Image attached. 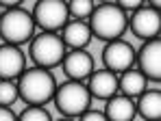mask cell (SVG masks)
Instances as JSON below:
<instances>
[{
	"instance_id": "cell-24",
	"label": "cell",
	"mask_w": 161,
	"mask_h": 121,
	"mask_svg": "<svg viewBox=\"0 0 161 121\" xmlns=\"http://www.w3.org/2000/svg\"><path fill=\"white\" fill-rule=\"evenodd\" d=\"M148 2V7H153V9H159L161 7V0H146Z\"/></svg>"
},
{
	"instance_id": "cell-25",
	"label": "cell",
	"mask_w": 161,
	"mask_h": 121,
	"mask_svg": "<svg viewBox=\"0 0 161 121\" xmlns=\"http://www.w3.org/2000/svg\"><path fill=\"white\" fill-rule=\"evenodd\" d=\"M57 121H74L72 117H61V119H57Z\"/></svg>"
},
{
	"instance_id": "cell-8",
	"label": "cell",
	"mask_w": 161,
	"mask_h": 121,
	"mask_svg": "<svg viewBox=\"0 0 161 121\" xmlns=\"http://www.w3.org/2000/svg\"><path fill=\"white\" fill-rule=\"evenodd\" d=\"M103 63H105V69L113 73L126 72L135 65V48L124 39L107 41V46L103 50Z\"/></svg>"
},
{
	"instance_id": "cell-6",
	"label": "cell",
	"mask_w": 161,
	"mask_h": 121,
	"mask_svg": "<svg viewBox=\"0 0 161 121\" xmlns=\"http://www.w3.org/2000/svg\"><path fill=\"white\" fill-rule=\"evenodd\" d=\"M35 28H42V33H59L65 22H70L68 2L65 0H37L31 13Z\"/></svg>"
},
{
	"instance_id": "cell-9",
	"label": "cell",
	"mask_w": 161,
	"mask_h": 121,
	"mask_svg": "<svg viewBox=\"0 0 161 121\" xmlns=\"http://www.w3.org/2000/svg\"><path fill=\"white\" fill-rule=\"evenodd\" d=\"M135 63H137V72L146 80L159 82L161 80V41L159 39L146 41L139 48V52H135Z\"/></svg>"
},
{
	"instance_id": "cell-26",
	"label": "cell",
	"mask_w": 161,
	"mask_h": 121,
	"mask_svg": "<svg viewBox=\"0 0 161 121\" xmlns=\"http://www.w3.org/2000/svg\"><path fill=\"white\" fill-rule=\"evenodd\" d=\"M100 2H109V0H100Z\"/></svg>"
},
{
	"instance_id": "cell-1",
	"label": "cell",
	"mask_w": 161,
	"mask_h": 121,
	"mask_svg": "<svg viewBox=\"0 0 161 121\" xmlns=\"http://www.w3.org/2000/svg\"><path fill=\"white\" fill-rule=\"evenodd\" d=\"M18 97L24 99L28 106H46L53 102L57 80L50 73V69L44 67H31L24 69L18 78Z\"/></svg>"
},
{
	"instance_id": "cell-7",
	"label": "cell",
	"mask_w": 161,
	"mask_h": 121,
	"mask_svg": "<svg viewBox=\"0 0 161 121\" xmlns=\"http://www.w3.org/2000/svg\"><path fill=\"white\" fill-rule=\"evenodd\" d=\"M137 39L150 41V39H159V30H161V13L159 9L153 7H139L135 9L129 18V26Z\"/></svg>"
},
{
	"instance_id": "cell-19",
	"label": "cell",
	"mask_w": 161,
	"mask_h": 121,
	"mask_svg": "<svg viewBox=\"0 0 161 121\" xmlns=\"http://www.w3.org/2000/svg\"><path fill=\"white\" fill-rule=\"evenodd\" d=\"M18 121H53V117L44 106H26L18 115Z\"/></svg>"
},
{
	"instance_id": "cell-5",
	"label": "cell",
	"mask_w": 161,
	"mask_h": 121,
	"mask_svg": "<svg viewBox=\"0 0 161 121\" xmlns=\"http://www.w3.org/2000/svg\"><path fill=\"white\" fill-rule=\"evenodd\" d=\"M35 35V22L26 9L13 7L0 13V37L4 43L20 46L33 39Z\"/></svg>"
},
{
	"instance_id": "cell-13",
	"label": "cell",
	"mask_w": 161,
	"mask_h": 121,
	"mask_svg": "<svg viewBox=\"0 0 161 121\" xmlns=\"http://www.w3.org/2000/svg\"><path fill=\"white\" fill-rule=\"evenodd\" d=\"M59 37L63 41V46L70 50H83L89 41H92V30L87 22H80V20H72V22H65V26L59 30Z\"/></svg>"
},
{
	"instance_id": "cell-3",
	"label": "cell",
	"mask_w": 161,
	"mask_h": 121,
	"mask_svg": "<svg viewBox=\"0 0 161 121\" xmlns=\"http://www.w3.org/2000/svg\"><path fill=\"white\" fill-rule=\"evenodd\" d=\"M53 102H54V106H57V110L63 117L76 119L79 115H83L92 106V95H89V91H87V87L83 82L65 80V82L57 84Z\"/></svg>"
},
{
	"instance_id": "cell-4",
	"label": "cell",
	"mask_w": 161,
	"mask_h": 121,
	"mask_svg": "<svg viewBox=\"0 0 161 121\" xmlns=\"http://www.w3.org/2000/svg\"><path fill=\"white\" fill-rule=\"evenodd\" d=\"M65 46L59 37V33H39L33 35L31 46H28V56L35 63V67H44V69H54L61 65L63 56H65Z\"/></svg>"
},
{
	"instance_id": "cell-11",
	"label": "cell",
	"mask_w": 161,
	"mask_h": 121,
	"mask_svg": "<svg viewBox=\"0 0 161 121\" xmlns=\"http://www.w3.org/2000/svg\"><path fill=\"white\" fill-rule=\"evenodd\" d=\"M26 69V56L20 46H0V80H15Z\"/></svg>"
},
{
	"instance_id": "cell-16",
	"label": "cell",
	"mask_w": 161,
	"mask_h": 121,
	"mask_svg": "<svg viewBox=\"0 0 161 121\" xmlns=\"http://www.w3.org/2000/svg\"><path fill=\"white\" fill-rule=\"evenodd\" d=\"M146 89H148V80L137 72V69H133V67L118 76V91L122 95L135 99L137 95H142Z\"/></svg>"
},
{
	"instance_id": "cell-14",
	"label": "cell",
	"mask_w": 161,
	"mask_h": 121,
	"mask_svg": "<svg viewBox=\"0 0 161 121\" xmlns=\"http://www.w3.org/2000/svg\"><path fill=\"white\" fill-rule=\"evenodd\" d=\"M107 104H105V117L107 121H133L135 115H137V110H135V99L126 95H111L109 99H105Z\"/></svg>"
},
{
	"instance_id": "cell-10",
	"label": "cell",
	"mask_w": 161,
	"mask_h": 121,
	"mask_svg": "<svg viewBox=\"0 0 161 121\" xmlns=\"http://www.w3.org/2000/svg\"><path fill=\"white\" fill-rule=\"evenodd\" d=\"M63 67V73L70 78V80H76V82H83L87 80L92 72H94V56L87 52V50H70L65 52L61 65Z\"/></svg>"
},
{
	"instance_id": "cell-20",
	"label": "cell",
	"mask_w": 161,
	"mask_h": 121,
	"mask_svg": "<svg viewBox=\"0 0 161 121\" xmlns=\"http://www.w3.org/2000/svg\"><path fill=\"white\" fill-rule=\"evenodd\" d=\"M144 2H146V0H115L113 4H118V7H120V9H122L124 13H129V11L133 13L135 9L144 7Z\"/></svg>"
},
{
	"instance_id": "cell-15",
	"label": "cell",
	"mask_w": 161,
	"mask_h": 121,
	"mask_svg": "<svg viewBox=\"0 0 161 121\" xmlns=\"http://www.w3.org/2000/svg\"><path fill=\"white\" fill-rule=\"evenodd\" d=\"M135 110H137V115H142L144 121H159L161 119V93L157 89H153V91L146 89L142 95H137Z\"/></svg>"
},
{
	"instance_id": "cell-2",
	"label": "cell",
	"mask_w": 161,
	"mask_h": 121,
	"mask_svg": "<svg viewBox=\"0 0 161 121\" xmlns=\"http://www.w3.org/2000/svg\"><path fill=\"white\" fill-rule=\"evenodd\" d=\"M87 20H89L87 26L92 30V37H96L100 41H115L126 33L129 13H124L113 2H103V4L94 7V11Z\"/></svg>"
},
{
	"instance_id": "cell-22",
	"label": "cell",
	"mask_w": 161,
	"mask_h": 121,
	"mask_svg": "<svg viewBox=\"0 0 161 121\" xmlns=\"http://www.w3.org/2000/svg\"><path fill=\"white\" fill-rule=\"evenodd\" d=\"M0 121H18V117L11 113V108H7V106H0Z\"/></svg>"
},
{
	"instance_id": "cell-21",
	"label": "cell",
	"mask_w": 161,
	"mask_h": 121,
	"mask_svg": "<svg viewBox=\"0 0 161 121\" xmlns=\"http://www.w3.org/2000/svg\"><path fill=\"white\" fill-rule=\"evenodd\" d=\"M79 121H107V117H105V113L103 110H92V108H87L83 115H79L76 117Z\"/></svg>"
},
{
	"instance_id": "cell-17",
	"label": "cell",
	"mask_w": 161,
	"mask_h": 121,
	"mask_svg": "<svg viewBox=\"0 0 161 121\" xmlns=\"http://www.w3.org/2000/svg\"><path fill=\"white\" fill-rule=\"evenodd\" d=\"M92 11H94V0H70L68 2V13L74 20L85 22L92 15Z\"/></svg>"
},
{
	"instance_id": "cell-23",
	"label": "cell",
	"mask_w": 161,
	"mask_h": 121,
	"mask_svg": "<svg viewBox=\"0 0 161 121\" xmlns=\"http://www.w3.org/2000/svg\"><path fill=\"white\" fill-rule=\"evenodd\" d=\"M24 0H0V7H4V9H13V7H20Z\"/></svg>"
},
{
	"instance_id": "cell-12",
	"label": "cell",
	"mask_w": 161,
	"mask_h": 121,
	"mask_svg": "<svg viewBox=\"0 0 161 121\" xmlns=\"http://www.w3.org/2000/svg\"><path fill=\"white\" fill-rule=\"evenodd\" d=\"M87 91L92 99H109L111 95L118 93V73L109 69H94L92 76L87 78Z\"/></svg>"
},
{
	"instance_id": "cell-18",
	"label": "cell",
	"mask_w": 161,
	"mask_h": 121,
	"mask_svg": "<svg viewBox=\"0 0 161 121\" xmlns=\"http://www.w3.org/2000/svg\"><path fill=\"white\" fill-rule=\"evenodd\" d=\"M18 84L15 80H0V106L11 108L18 102Z\"/></svg>"
}]
</instances>
